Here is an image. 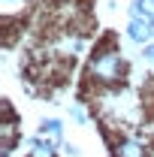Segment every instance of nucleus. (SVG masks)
Here are the masks:
<instances>
[{"label": "nucleus", "instance_id": "5", "mask_svg": "<svg viewBox=\"0 0 154 157\" xmlns=\"http://www.w3.org/2000/svg\"><path fill=\"white\" fill-rule=\"evenodd\" d=\"M60 130H64V127H60L58 118H45V121L39 124V133H42V136H48L52 142H60Z\"/></svg>", "mask_w": 154, "mask_h": 157}, {"label": "nucleus", "instance_id": "3", "mask_svg": "<svg viewBox=\"0 0 154 157\" xmlns=\"http://www.w3.org/2000/svg\"><path fill=\"white\" fill-rule=\"evenodd\" d=\"M115 157H145V142L142 139H121L115 148Z\"/></svg>", "mask_w": 154, "mask_h": 157}, {"label": "nucleus", "instance_id": "4", "mask_svg": "<svg viewBox=\"0 0 154 157\" xmlns=\"http://www.w3.org/2000/svg\"><path fill=\"white\" fill-rule=\"evenodd\" d=\"M130 18H154V0H133L127 6Z\"/></svg>", "mask_w": 154, "mask_h": 157}, {"label": "nucleus", "instance_id": "7", "mask_svg": "<svg viewBox=\"0 0 154 157\" xmlns=\"http://www.w3.org/2000/svg\"><path fill=\"white\" fill-rule=\"evenodd\" d=\"M70 115H73L76 124H85V109H82V106H70Z\"/></svg>", "mask_w": 154, "mask_h": 157}, {"label": "nucleus", "instance_id": "2", "mask_svg": "<svg viewBox=\"0 0 154 157\" xmlns=\"http://www.w3.org/2000/svg\"><path fill=\"white\" fill-rule=\"evenodd\" d=\"M151 21L154 18H130V24H127V39L136 42V45L154 42V36H151Z\"/></svg>", "mask_w": 154, "mask_h": 157}, {"label": "nucleus", "instance_id": "6", "mask_svg": "<svg viewBox=\"0 0 154 157\" xmlns=\"http://www.w3.org/2000/svg\"><path fill=\"white\" fill-rule=\"evenodd\" d=\"M142 60L154 67V42H145V45H142Z\"/></svg>", "mask_w": 154, "mask_h": 157}, {"label": "nucleus", "instance_id": "1", "mask_svg": "<svg viewBox=\"0 0 154 157\" xmlns=\"http://www.w3.org/2000/svg\"><path fill=\"white\" fill-rule=\"evenodd\" d=\"M127 73V63L121 58V52L115 48H100L94 52V58L88 63V78L97 85H118Z\"/></svg>", "mask_w": 154, "mask_h": 157}, {"label": "nucleus", "instance_id": "8", "mask_svg": "<svg viewBox=\"0 0 154 157\" xmlns=\"http://www.w3.org/2000/svg\"><path fill=\"white\" fill-rule=\"evenodd\" d=\"M3 3H15V0H3Z\"/></svg>", "mask_w": 154, "mask_h": 157}]
</instances>
